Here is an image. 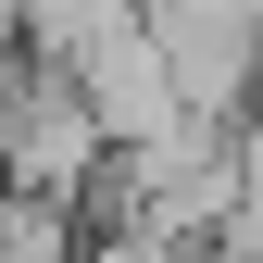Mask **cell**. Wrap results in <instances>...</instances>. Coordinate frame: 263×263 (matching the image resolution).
<instances>
[{"label":"cell","instance_id":"obj_2","mask_svg":"<svg viewBox=\"0 0 263 263\" xmlns=\"http://www.w3.org/2000/svg\"><path fill=\"white\" fill-rule=\"evenodd\" d=\"M138 25L163 38L188 113H251L263 101V0H138Z\"/></svg>","mask_w":263,"mask_h":263},{"label":"cell","instance_id":"obj_5","mask_svg":"<svg viewBox=\"0 0 263 263\" xmlns=\"http://www.w3.org/2000/svg\"><path fill=\"white\" fill-rule=\"evenodd\" d=\"M76 201H38V188H0V263H63L76 251Z\"/></svg>","mask_w":263,"mask_h":263},{"label":"cell","instance_id":"obj_4","mask_svg":"<svg viewBox=\"0 0 263 263\" xmlns=\"http://www.w3.org/2000/svg\"><path fill=\"white\" fill-rule=\"evenodd\" d=\"M138 25V0H25V50L38 63H88L101 38H125Z\"/></svg>","mask_w":263,"mask_h":263},{"label":"cell","instance_id":"obj_3","mask_svg":"<svg viewBox=\"0 0 263 263\" xmlns=\"http://www.w3.org/2000/svg\"><path fill=\"white\" fill-rule=\"evenodd\" d=\"M63 76L88 88V113H101V138H113V151H125V138H163V125L188 113V88H176V63H163V38H151V25L101 38L88 63H63Z\"/></svg>","mask_w":263,"mask_h":263},{"label":"cell","instance_id":"obj_1","mask_svg":"<svg viewBox=\"0 0 263 263\" xmlns=\"http://www.w3.org/2000/svg\"><path fill=\"white\" fill-rule=\"evenodd\" d=\"M101 113H88V88L63 76V63L13 50L0 63V188H38V201H88V176H101Z\"/></svg>","mask_w":263,"mask_h":263}]
</instances>
